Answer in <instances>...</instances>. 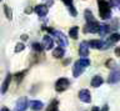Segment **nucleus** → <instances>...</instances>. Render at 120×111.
<instances>
[{"instance_id":"f257e3e1","label":"nucleus","mask_w":120,"mask_h":111,"mask_svg":"<svg viewBox=\"0 0 120 111\" xmlns=\"http://www.w3.org/2000/svg\"><path fill=\"white\" fill-rule=\"evenodd\" d=\"M98 6H99V15L101 19L108 20L111 18V5L106 0H98Z\"/></svg>"},{"instance_id":"f03ea898","label":"nucleus","mask_w":120,"mask_h":111,"mask_svg":"<svg viewBox=\"0 0 120 111\" xmlns=\"http://www.w3.org/2000/svg\"><path fill=\"white\" fill-rule=\"evenodd\" d=\"M89 65H90V60H89V59H86V57H81L80 60H78L74 64V66H73V76L74 77L80 76L81 74L84 72V70L88 68Z\"/></svg>"},{"instance_id":"7ed1b4c3","label":"nucleus","mask_w":120,"mask_h":111,"mask_svg":"<svg viewBox=\"0 0 120 111\" xmlns=\"http://www.w3.org/2000/svg\"><path fill=\"white\" fill-rule=\"evenodd\" d=\"M46 30L50 32V34L54 36V38H56V40H58V43L60 44V46L63 47H66L68 45H69V43H68V38L65 35L63 34L61 31H58V30H54L52 28H48Z\"/></svg>"},{"instance_id":"20e7f679","label":"nucleus","mask_w":120,"mask_h":111,"mask_svg":"<svg viewBox=\"0 0 120 111\" xmlns=\"http://www.w3.org/2000/svg\"><path fill=\"white\" fill-rule=\"evenodd\" d=\"M89 46L91 49H96V50H106L110 45L106 41H103V40H90Z\"/></svg>"},{"instance_id":"39448f33","label":"nucleus","mask_w":120,"mask_h":111,"mask_svg":"<svg viewBox=\"0 0 120 111\" xmlns=\"http://www.w3.org/2000/svg\"><path fill=\"white\" fill-rule=\"evenodd\" d=\"M69 85H70V81L68 80L66 77H60V79H58V81L55 82V90L59 91V92H63L69 87Z\"/></svg>"},{"instance_id":"423d86ee","label":"nucleus","mask_w":120,"mask_h":111,"mask_svg":"<svg viewBox=\"0 0 120 111\" xmlns=\"http://www.w3.org/2000/svg\"><path fill=\"white\" fill-rule=\"evenodd\" d=\"M108 82L109 84H118L120 82V68L112 69V71L108 76Z\"/></svg>"},{"instance_id":"0eeeda50","label":"nucleus","mask_w":120,"mask_h":111,"mask_svg":"<svg viewBox=\"0 0 120 111\" xmlns=\"http://www.w3.org/2000/svg\"><path fill=\"white\" fill-rule=\"evenodd\" d=\"M28 105H29V100L26 97H20L15 104L14 111H25L28 109Z\"/></svg>"},{"instance_id":"6e6552de","label":"nucleus","mask_w":120,"mask_h":111,"mask_svg":"<svg viewBox=\"0 0 120 111\" xmlns=\"http://www.w3.org/2000/svg\"><path fill=\"white\" fill-rule=\"evenodd\" d=\"M100 29V24L98 21H93V23H86L85 28H84V32H91V34H95V32H99Z\"/></svg>"},{"instance_id":"1a4fd4ad","label":"nucleus","mask_w":120,"mask_h":111,"mask_svg":"<svg viewBox=\"0 0 120 111\" xmlns=\"http://www.w3.org/2000/svg\"><path fill=\"white\" fill-rule=\"evenodd\" d=\"M89 43L88 41H81L79 46V54L81 57H88L89 56Z\"/></svg>"},{"instance_id":"9d476101","label":"nucleus","mask_w":120,"mask_h":111,"mask_svg":"<svg viewBox=\"0 0 120 111\" xmlns=\"http://www.w3.org/2000/svg\"><path fill=\"white\" fill-rule=\"evenodd\" d=\"M79 99H80L82 102L89 104V102H91V94H90V91L86 90V89L80 90V92H79Z\"/></svg>"},{"instance_id":"9b49d317","label":"nucleus","mask_w":120,"mask_h":111,"mask_svg":"<svg viewBox=\"0 0 120 111\" xmlns=\"http://www.w3.org/2000/svg\"><path fill=\"white\" fill-rule=\"evenodd\" d=\"M43 46L45 50H50L54 47V40L50 35H45L43 38Z\"/></svg>"},{"instance_id":"f8f14e48","label":"nucleus","mask_w":120,"mask_h":111,"mask_svg":"<svg viewBox=\"0 0 120 111\" xmlns=\"http://www.w3.org/2000/svg\"><path fill=\"white\" fill-rule=\"evenodd\" d=\"M34 11H35L39 16H45L48 14V6L44 4H39L34 8Z\"/></svg>"},{"instance_id":"ddd939ff","label":"nucleus","mask_w":120,"mask_h":111,"mask_svg":"<svg viewBox=\"0 0 120 111\" xmlns=\"http://www.w3.org/2000/svg\"><path fill=\"white\" fill-rule=\"evenodd\" d=\"M103 82H104V79L101 76H99V75H95V76H93V79H91V86L93 87H99V86H101L103 85Z\"/></svg>"},{"instance_id":"4468645a","label":"nucleus","mask_w":120,"mask_h":111,"mask_svg":"<svg viewBox=\"0 0 120 111\" xmlns=\"http://www.w3.org/2000/svg\"><path fill=\"white\" fill-rule=\"evenodd\" d=\"M11 74H8L6 77H5V80H4V82L1 85V94H5L6 90H8V87H9V85H10V81H11Z\"/></svg>"},{"instance_id":"2eb2a0df","label":"nucleus","mask_w":120,"mask_h":111,"mask_svg":"<svg viewBox=\"0 0 120 111\" xmlns=\"http://www.w3.org/2000/svg\"><path fill=\"white\" fill-rule=\"evenodd\" d=\"M30 106H31L33 111H40V110H43L44 104L41 101H39V100H34V101L30 102Z\"/></svg>"},{"instance_id":"dca6fc26","label":"nucleus","mask_w":120,"mask_h":111,"mask_svg":"<svg viewBox=\"0 0 120 111\" xmlns=\"http://www.w3.org/2000/svg\"><path fill=\"white\" fill-rule=\"evenodd\" d=\"M64 54H65V51H64L63 46H58L56 49L52 50V56L56 57V59H61L64 56Z\"/></svg>"},{"instance_id":"f3484780","label":"nucleus","mask_w":120,"mask_h":111,"mask_svg":"<svg viewBox=\"0 0 120 111\" xmlns=\"http://www.w3.org/2000/svg\"><path fill=\"white\" fill-rule=\"evenodd\" d=\"M120 40V34L119 32H114V34H111L110 36H109V39H108V44L109 45H112V44H115V43H118Z\"/></svg>"},{"instance_id":"a211bd4d","label":"nucleus","mask_w":120,"mask_h":111,"mask_svg":"<svg viewBox=\"0 0 120 111\" xmlns=\"http://www.w3.org/2000/svg\"><path fill=\"white\" fill-rule=\"evenodd\" d=\"M84 16H85V19H86V23H93V21H96L95 18H94V15H93V13H91V10H89V9H86L85 11H84Z\"/></svg>"},{"instance_id":"6ab92c4d","label":"nucleus","mask_w":120,"mask_h":111,"mask_svg":"<svg viewBox=\"0 0 120 111\" xmlns=\"http://www.w3.org/2000/svg\"><path fill=\"white\" fill-rule=\"evenodd\" d=\"M109 31H110V26H109V25H106V24H100V29H99L100 36H105Z\"/></svg>"},{"instance_id":"aec40b11","label":"nucleus","mask_w":120,"mask_h":111,"mask_svg":"<svg viewBox=\"0 0 120 111\" xmlns=\"http://www.w3.org/2000/svg\"><path fill=\"white\" fill-rule=\"evenodd\" d=\"M69 36L71 39H78V36H79V28L78 26H73L70 29V31H69Z\"/></svg>"},{"instance_id":"412c9836","label":"nucleus","mask_w":120,"mask_h":111,"mask_svg":"<svg viewBox=\"0 0 120 111\" xmlns=\"http://www.w3.org/2000/svg\"><path fill=\"white\" fill-rule=\"evenodd\" d=\"M58 106H59L58 100H54V101H51V104L49 105L48 111H58Z\"/></svg>"},{"instance_id":"4be33fe9","label":"nucleus","mask_w":120,"mask_h":111,"mask_svg":"<svg viewBox=\"0 0 120 111\" xmlns=\"http://www.w3.org/2000/svg\"><path fill=\"white\" fill-rule=\"evenodd\" d=\"M3 8H4V11H5V15L8 16V19L11 20V19H13V13H11V9L8 5H4Z\"/></svg>"},{"instance_id":"5701e85b","label":"nucleus","mask_w":120,"mask_h":111,"mask_svg":"<svg viewBox=\"0 0 120 111\" xmlns=\"http://www.w3.org/2000/svg\"><path fill=\"white\" fill-rule=\"evenodd\" d=\"M31 47H33V50H34V51H38V53H40V51L44 49L43 44H38V43H34L33 45H31Z\"/></svg>"},{"instance_id":"b1692460","label":"nucleus","mask_w":120,"mask_h":111,"mask_svg":"<svg viewBox=\"0 0 120 111\" xmlns=\"http://www.w3.org/2000/svg\"><path fill=\"white\" fill-rule=\"evenodd\" d=\"M26 74V71H21V72H18L16 75H15V80H16V82H21V80H22V77H24V75Z\"/></svg>"},{"instance_id":"393cba45","label":"nucleus","mask_w":120,"mask_h":111,"mask_svg":"<svg viewBox=\"0 0 120 111\" xmlns=\"http://www.w3.org/2000/svg\"><path fill=\"white\" fill-rule=\"evenodd\" d=\"M25 49V45L22 43H19L16 44V46H15V53H20V51H22Z\"/></svg>"},{"instance_id":"a878e982","label":"nucleus","mask_w":120,"mask_h":111,"mask_svg":"<svg viewBox=\"0 0 120 111\" xmlns=\"http://www.w3.org/2000/svg\"><path fill=\"white\" fill-rule=\"evenodd\" d=\"M68 10H69V13H70V15H71V16H76V15H78V11L75 10L74 5H71V6H68Z\"/></svg>"},{"instance_id":"bb28decb","label":"nucleus","mask_w":120,"mask_h":111,"mask_svg":"<svg viewBox=\"0 0 120 111\" xmlns=\"http://www.w3.org/2000/svg\"><path fill=\"white\" fill-rule=\"evenodd\" d=\"M109 4L111 6H120V0H109Z\"/></svg>"},{"instance_id":"cd10ccee","label":"nucleus","mask_w":120,"mask_h":111,"mask_svg":"<svg viewBox=\"0 0 120 111\" xmlns=\"http://www.w3.org/2000/svg\"><path fill=\"white\" fill-rule=\"evenodd\" d=\"M105 65H106L109 69H115V68H114V61H112L111 59H109V60L106 61V64H105Z\"/></svg>"},{"instance_id":"c85d7f7f","label":"nucleus","mask_w":120,"mask_h":111,"mask_svg":"<svg viewBox=\"0 0 120 111\" xmlns=\"http://www.w3.org/2000/svg\"><path fill=\"white\" fill-rule=\"evenodd\" d=\"M64 1V4H65L66 6H71L73 5V0H63Z\"/></svg>"},{"instance_id":"c756f323","label":"nucleus","mask_w":120,"mask_h":111,"mask_svg":"<svg viewBox=\"0 0 120 111\" xmlns=\"http://www.w3.org/2000/svg\"><path fill=\"white\" fill-rule=\"evenodd\" d=\"M114 53H115V55H116V56H118V57H120V46H118V47H115Z\"/></svg>"},{"instance_id":"7c9ffc66","label":"nucleus","mask_w":120,"mask_h":111,"mask_svg":"<svg viewBox=\"0 0 120 111\" xmlns=\"http://www.w3.org/2000/svg\"><path fill=\"white\" fill-rule=\"evenodd\" d=\"M91 111H101V110H100V107H98V106H94L93 109H91Z\"/></svg>"},{"instance_id":"2f4dec72","label":"nucleus","mask_w":120,"mask_h":111,"mask_svg":"<svg viewBox=\"0 0 120 111\" xmlns=\"http://www.w3.org/2000/svg\"><path fill=\"white\" fill-rule=\"evenodd\" d=\"M21 39H22V40H28V35H25V34L21 35Z\"/></svg>"},{"instance_id":"473e14b6","label":"nucleus","mask_w":120,"mask_h":111,"mask_svg":"<svg viewBox=\"0 0 120 111\" xmlns=\"http://www.w3.org/2000/svg\"><path fill=\"white\" fill-rule=\"evenodd\" d=\"M103 111H109V106H108V105H105V106H104V109H103Z\"/></svg>"},{"instance_id":"72a5a7b5","label":"nucleus","mask_w":120,"mask_h":111,"mask_svg":"<svg viewBox=\"0 0 120 111\" xmlns=\"http://www.w3.org/2000/svg\"><path fill=\"white\" fill-rule=\"evenodd\" d=\"M0 111H9V109H6L5 106H3V107H1V110H0Z\"/></svg>"},{"instance_id":"f704fd0d","label":"nucleus","mask_w":120,"mask_h":111,"mask_svg":"<svg viewBox=\"0 0 120 111\" xmlns=\"http://www.w3.org/2000/svg\"><path fill=\"white\" fill-rule=\"evenodd\" d=\"M69 62H70V59H68V60H65V61H64V65H66V64H69Z\"/></svg>"},{"instance_id":"c9c22d12","label":"nucleus","mask_w":120,"mask_h":111,"mask_svg":"<svg viewBox=\"0 0 120 111\" xmlns=\"http://www.w3.org/2000/svg\"><path fill=\"white\" fill-rule=\"evenodd\" d=\"M119 8H120V6H119Z\"/></svg>"}]
</instances>
